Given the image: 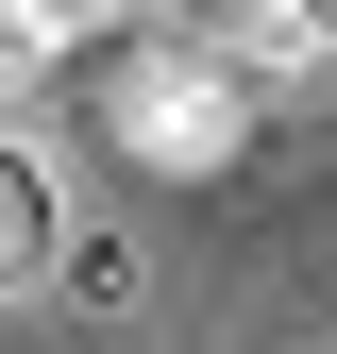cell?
<instances>
[{"label":"cell","mask_w":337,"mask_h":354,"mask_svg":"<svg viewBox=\"0 0 337 354\" xmlns=\"http://www.w3.org/2000/svg\"><path fill=\"white\" fill-rule=\"evenodd\" d=\"M51 253H68V186H51V152L0 118V304H17V287H51Z\"/></svg>","instance_id":"cell-2"},{"label":"cell","mask_w":337,"mask_h":354,"mask_svg":"<svg viewBox=\"0 0 337 354\" xmlns=\"http://www.w3.org/2000/svg\"><path fill=\"white\" fill-rule=\"evenodd\" d=\"M152 17H202V0H152Z\"/></svg>","instance_id":"cell-5"},{"label":"cell","mask_w":337,"mask_h":354,"mask_svg":"<svg viewBox=\"0 0 337 354\" xmlns=\"http://www.w3.org/2000/svg\"><path fill=\"white\" fill-rule=\"evenodd\" d=\"M51 17H68V34H118V17H152V0H51Z\"/></svg>","instance_id":"cell-4"},{"label":"cell","mask_w":337,"mask_h":354,"mask_svg":"<svg viewBox=\"0 0 337 354\" xmlns=\"http://www.w3.org/2000/svg\"><path fill=\"white\" fill-rule=\"evenodd\" d=\"M253 84L220 34H186V17H152L135 51H118V84H102V136L135 152V169H168V186H220V169L253 152Z\"/></svg>","instance_id":"cell-1"},{"label":"cell","mask_w":337,"mask_h":354,"mask_svg":"<svg viewBox=\"0 0 337 354\" xmlns=\"http://www.w3.org/2000/svg\"><path fill=\"white\" fill-rule=\"evenodd\" d=\"M68 51H84V34L51 17V0H0V118H17V102H34V84H51Z\"/></svg>","instance_id":"cell-3"}]
</instances>
